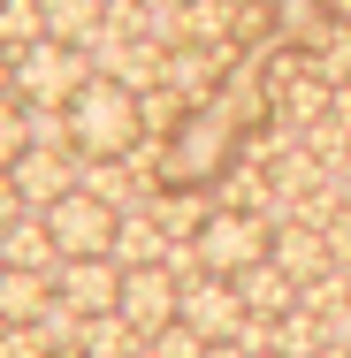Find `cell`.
Returning <instances> with one entry per match:
<instances>
[{"instance_id": "1", "label": "cell", "mask_w": 351, "mask_h": 358, "mask_svg": "<svg viewBox=\"0 0 351 358\" xmlns=\"http://www.w3.org/2000/svg\"><path fill=\"white\" fill-rule=\"evenodd\" d=\"M69 138H76V160H123V152H138V138H145L138 92L115 84V76H92L69 99Z\"/></svg>"}, {"instance_id": "2", "label": "cell", "mask_w": 351, "mask_h": 358, "mask_svg": "<svg viewBox=\"0 0 351 358\" xmlns=\"http://www.w3.org/2000/svg\"><path fill=\"white\" fill-rule=\"evenodd\" d=\"M268 244H275V229L252 214V206H214L199 221V236H191V252H199V275H245V267H260L268 259Z\"/></svg>"}, {"instance_id": "3", "label": "cell", "mask_w": 351, "mask_h": 358, "mask_svg": "<svg viewBox=\"0 0 351 358\" xmlns=\"http://www.w3.org/2000/svg\"><path fill=\"white\" fill-rule=\"evenodd\" d=\"M84 84H92V62H84L76 46H62V38L15 46V99H23V107H69Z\"/></svg>"}, {"instance_id": "4", "label": "cell", "mask_w": 351, "mask_h": 358, "mask_svg": "<svg viewBox=\"0 0 351 358\" xmlns=\"http://www.w3.org/2000/svg\"><path fill=\"white\" fill-rule=\"evenodd\" d=\"M115 221H123V214H115L99 191H84V183H76L69 199H54V206H46V236H54V252H62V259H107Z\"/></svg>"}, {"instance_id": "5", "label": "cell", "mask_w": 351, "mask_h": 358, "mask_svg": "<svg viewBox=\"0 0 351 358\" xmlns=\"http://www.w3.org/2000/svg\"><path fill=\"white\" fill-rule=\"evenodd\" d=\"M176 320L199 328L207 343H237L252 313H245V297H237L229 275H184V289H176Z\"/></svg>"}, {"instance_id": "6", "label": "cell", "mask_w": 351, "mask_h": 358, "mask_svg": "<svg viewBox=\"0 0 351 358\" xmlns=\"http://www.w3.org/2000/svg\"><path fill=\"white\" fill-rule=\"evenodd\" d=\"M176 289H184V282H176L168 267H130V275H123V297H115V313L138 328V343H153V336L176 320Z\"/></svg>"}, {"instance_id": "7", "label": "cell", "mask_w": 351, "mask_h": 358, "mask_svg": "<svg viewBox=\"0 0 351 358\" xmlns=\"http://www.w3.org/2000/svg\"><path fill=\"white\" fill-rule=\"evenodd\" d=\"M8 176H15V199H23V214H46L54 199H69L76 183H84V160H76V152H39V145H31V152H23Z\"/></svg>"}, {"instance_id": "8", "label": "cell", "mask_w": 351, "mask_h": 358, "mask_svg": "<svg viewBox=\"0 0 351 358\" xmlns=\"http://www.w3.org/2000/svg\"><path fill=\"white\" fill-rule=\"evenodd\" d=\"M54 297L76 305L84 320H92V313H115V297H123V267H115V259H62V267H54Z\"/></svg>"}, {"instance_id": "9", "label": "cell", "mask_w": 351, "mask_h": 358, "mask_svg": "<svg viewBox=\"0 0 351 358\" xmlns=\"http://www.w3.org/2000/svg\"><path fill=\"white\" fill-rule=\"evenodd\" d=\"M268 259H275V267H282L298 289H313L329 267H336V252H329V236H321L313 221H282V229H275V244H268Z\"/></svg>"}, {"instance_id": "10", "label": "cell", "mask_w": 351, "mask_h": 358, "mask_svg": "<svg viewBox=\"0 0 351 358\" xmlns=\"http://www.w3.org/2000/svg\"><path fill=\"white\" fill-rule=\"evenodd\" d=\"M168 252H176V244H168V229L145 214V206L115 221V244H107V259H115L123 275H130V267H168Z\"/></svg>"}, {"instance_id": "11", "label": "cell", "mask_w": 351, "mask_h": 358, "mask_svg": "<svg viewBox=\"0 0 351 358\" xmlns=\"http://www.w3.org/2000/svg\"><path fill=\"white\" fill-rule=\"evenodd\" d=\"M0 259L8 267H31V275H54L62 267V252H54V236H46V214H15L0 229Z\"/></svg>"}, {"instance_id": "12", "label": "cell", "mask_w": 351, "mask_h": 358, "mask_svg": "<svg viewBox=\"0 0 351 358\" xmlns=\"http://www.w3.org/2000/svg\"><path fill=\"white\" fill-rule=\"evenodd\" d=\"M237 297H245V313H252V320H282V313L298 305V282L282 275L275 259H260V267H245V275H237Z\"/></svg>"}, {"instance_id": "13", "label": "cell", "mask_w": 351, "mask_h": 358, "mask_svg": "<svg viewBox=\"0 0 351 358\" xmlns=\"http://www.w3.org/2000/svg\"><path fill=\"white\" fill-rule=\"evenodd\" d=\"M39 15H46V38H62L76 54L107 31V0H39Z\"/></svg>"}, {"instance_id": "14", "label": "cell", "mask_w": 351, "mask_h": 358, "mask_svg": "<svg viewBox=\"0 0 351 358\" xmlns=\"http://www.w3.org/2000/svg\"><path fill=\"white\" fill-rule=\"evenodd\" d=\"M46 305H54V275H31V267H0V320H8V328H31Z\"/></svg>"}, {"instance_id": "15", "label": "cell", "mask_w": 351, "mask_h": 358, "mask_svg": "<svg viewBox=\"0 0 351 358\" xmlns=\"http://www.w3.org/2000/svg\"><path fill=\"white\" fill-rule=\"evenodd\" d=\"M76 351H84V358H130V351H138V328H130L123 313H92L84 336H76Z\"/></svg>"}, {"instance_id": "16", "label": "cell", "mask_w": 351, "mask_h": 358, "mask_svg": "<svg viewBox=\"0 0 351 358\" xmlns=\"http://www.w3.org/2000/svg\"><path fill=\"white\" fill-rule=\"evenodd\" d=\"M23 152H31V115H23V99L8 92V99H0V168H15Z\"/></svg>"}, {"instance_id": "17", "label": "cell", "mask_w": 351, "mask_h": 358, "mask_svg": "<svg viewBox=\"0 0 351 358\" xmlns=\"http://www.w3.org/2000/svg\"><path fill=\"white\" fill-rule=\"evenodd\" d=\"M145 351H153V358H207V336H199V328H184V320H168Z\"/></svg>"}, {"instance_id": "18", "label": "cell", "mask_w": 351, "mask_h": 358, "mask_svg": "<svg viewBox=\"0 0 351 358\" xmlns=\"http://www.w3.org/2000/svg\"><path fill=\"white\" fill-rule=\"evenodd\" d=\"M0 358H46L39 328H0Z\"/></svg>"}, {"instance_id": "19", "label": "cell", "mask_w": 351, "mask_h": 358, "mask_svg": "<svg viewBox=\"0 0 351 358\" xmlns=\"http://www.w3.org/2000/svg\"><path fill=\"white\" fill-rule=\"evenodd\" d=\"M23 214V199H15V176H8V168H0V229H8V221Z\"/></svg>"}, {"instance_id": "20", "label": "cell", "mask_w": 351, "mask_h": 358, "mask_svg": "<svg viewBox=\"0 0 351 358\" xmlns=\"http://www.w3.org/2000/svg\"><path fill=\"white\" fill-rule=\"evenodd\" d=\"M8 92H15V54L0 46V99H8Z\"/></svg>"}, {"instance_id": "21", "label": "cell", "mask_w": 351, "mask_h": 358, "mask_svg": "<svg viewBox=\"0 0 351 358\" xmlns=\"http://www.w3.org/2000/svg\"><path fill=\"white\" fill-rule=\"evenodd\" d=\"M313 358H351V351H336V343H321V351H313Z\"/></svg>"}, {"instance_id": "22", "label": "cell", "mask_w": 351, "mask_h": 358, "mask_svg": "<svg viewBox=\"0 0 351 358\" xmlns=\"http://www.w3.org/2000/svg\"><path fill=\"white\" fill-rule=\"evenodd\" d=\"M245 358H282V351H245Z\"/></svg>"}, {"instance_id": "23", "label": "cell", "mask_w": 351, "mask_h": 358, "mask_svg": "<svg viewBox=\"0 0 351 358\" xmlns=\"http://www.w3.org/2000/svg\"><path fill=\"white\" fill-rule=\"evenodd\" d=\"M62 358H84V351H62Z\"/></svg>"}, {"instance_id": "24", "label": "cell", "mask_w": 351, "mask_h": 358, "mask_svg": "<svg viewBox=\"0 0 351 358\" xmlns=\"http://www.w3.org/2000/svg\"><path fill=\"white\" fill-rule=\"evenodd\" d=\"M0 267H8V259H0Z\"/></svg>"}, {"instance_id": "25", "label": "cell", "mask_w": 351, "mask_h": 358, "mask_svg": "<svg viewBox=\"0 0 351 358\" xmlns=\"http://www.w3.org/2000/svg\"><path fill=\"white\" fill-rule=\"evenodd\" d=\"M0 328H8V320H0Z\"/></svg>"}]
</instances>
